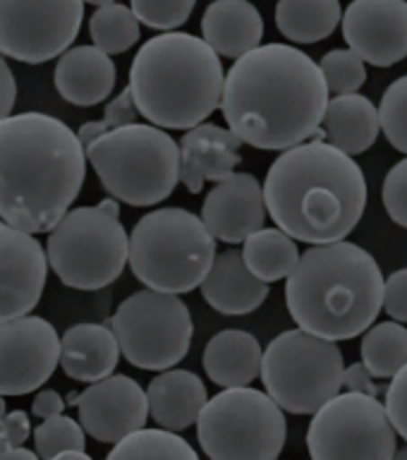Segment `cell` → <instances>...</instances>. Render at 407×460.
Segmentation results:
<instances>
[{"label": "cell", "mask_w": 407, "mask_h": 460, "mask_svg": "<svg viewBox=\"0 0 407 460\" xmlns=\"http://www.w3.org/2000/svg\"><path fill=\"white\" fill-rule=\"evenodd\" d=\"M266 208L288 235L307 244L345 240L367 208V178L358 161L329 142H302L271 164Z\"/></svg>", "instance_id": "obj_3"}, {"label": "cell", "mask_w": 407, "mask_h": 460, "mask_svg": "<svg viewBox=\"0 0 407 460\" xmlns=\"http://www.w3.org/2000/svg\"><path fill=\"white\" fill-rule=\"evenodd\" d=\"M139 24L132 7L122 3H108L96 7V13L89 20V34L93 46L106 50L108 56H120L139 41Z\"/></svg>", "instance_id": "obj_31"}, {"label": "cell", "mask_w": 407, "mask_h": 460, "mask_svg": "<svg viewBox=\"0 0 407 460\" xmlns=\"http://www.w3.org/2000/svg\"><path fill=\"white\" fill-rule=\"evenodd\" d=\"M86 158L103 190L129 207H156L180 182V144L158 125L108 129L86 146Z\"/></svg>", "instance_id": "obj_7"}, {"label": "cell", "mask_w": 407, "mask_h": 460, "mask_svg": "<svg viewBox=\"0 0 407 460\" xmlns=\"http://www.w3.org/2000/svg\"><path fill=\"white\" fill-rule=\"evenodd\" d=\"M84 3H89V5L101 7V5H108V3H115V0H84Z\"/></svg>", "instance_id": "obj_49"}, {"label": "cell", "mask_w": 407, "mask_h": 460, "mask_svg": "<svg viewBox=\"0 0 407 460\" xmlns=\"http://www.w3.org/2000/svg\"><path fill=\"white\" fill-rule=\"evenodd\" d=\"M243 144L233 129L211 122L187 129L180 139V182L187 187V192L199 194L208 180L221 182L233 175L235 165L243 164Z\"/></svg>", "instance_id": "obj_19"}, {"label": "cell", "mask_w": 407, "mask_h": 460, "mask_svg": "<svg viewBox=\"0 0 407 460\" xmlns=\"http://www.w3.org/2000/svg\"><path fill=\"white\" fill-rule=\"evenodd\" d=\"M381 201L391 221L407 230V156L386 172V180L381 185Z\"/></svg>", "instance_id": "obj_36"}, {"label": "cell", "mask_w": 407, "mask_h": 460, "mask_svg": "<svg viewBox=\"0 0 407 460\" xmlns=\"http://www.w3.org/2000/svg\"><path fill=\"white\" fill-rule=\"evenodd\" d=\"M34 446L39 458L53 460L58 453L67 448H84L86 446V429L82 422H75L67 415H56L43 420L34 429Z\"/></svg>", "instance_id": "obj_32"}, {"label": "cell", "mask_w": 407, "mask_h": 460, "mask_svg": "<svg viewBox=\"0 0 407 460\" xmlns=\"http://www.w3.org/2000/svg\"><path fill=\"white\" fill-rule=\"evenodd\" d=\"M331 93H352L367 82V63L352 49L329 50L319 60Z\"/></svg>", "instance_id": "obj_33"}, {"label": "cell", "mask_w": 407, "mask_h": 460, "mask_svg": "<svg viewBox=\"0 0 407 460\" xmlns=\"http://www.w3.org/2000/svg\"><path fill=\"white\" fill-rule=\"evenodd\" d=\"M65 405H67V401H65L58 391H53V388H43V391H39V394L34 395L31 415L41 417V420H49V417L63 415Z\"/></svg>", "instance_id": "obj_41"}, {"label": "cell", "mask_w": 407, "mask_h": 460, "mask_svg": "<svg viewBox=\"0 0 407 460\" xmlns=\"http://www.w3.org/2000/svg\"><path fill=\"white\" fill-rule=\"evenodd\" d=\"M266 197L264 185L250 172H233L207 194L201 204V218L216 240L228 244L244 243L252 233L264 228Z\"/></svg>", "instance_id": "obj_18"}, {"label": "cell", "mask_w": 407, "mask_h": 460, "mask_svg": "<svg viewBox=\"0 0 407 460\" xmlns=\"http://www.w3.org/2000/svg\"><path fill=\"white\" fill-rule=\"evenodd\" d=\"M194 5L197 0H129L137 20L161 31H175L182 27L194 13Z\"/></svg>", "instance_id": "obj_35"}, {"label": "cell", "mask_w": 407, "mask_h": 460, "mask_svg": "<svg viewBox=\"0 0 407 460\" xmlns=\"http://www.w3.org/2000/svg\"><path fill=\"white\" fill-rule=\"evenodd\" d=\"M7 415V405H5V398H3V394H0V422L5 420Z\"/></svg>", "instance_id": "obj_48"}, {"label": "cell", "mask_w": 407, "mask_h": 460, "mask_svg": "<svg viewBox=\"0 0 407 460\" xmlns=\"http://www.w3.org/2000/svg\"><path fill=\"white\" fill-rule=\"evenodd\" d=\"M343 20L338 0H279L276 27L288 41L319 43Z\"/></svg>", "instance_id": "obj_27"}, {"label": "cell", "mask_w": 407, "mask_h": 460, "mask_svg": "<svg viewBox=\"0 0 407 460\" xmlns=\"http://www.w3.org/2000/svg\"><path fill=\"white\" fill-rule=\"evenodd\" d=\"M103 132H108V125L103 120H99V122H84V125L79 128L77 135H79V139H82V144H84V146H89V144H92L93 139H99Z\"/></svg>", "instance_id": "obj_44"}, {"label": "cell", "mask_w": 407, "mask_h": 460, "mask_svg": "<svg viewBox=\"0 0 407 460\" xmlns=\"http://www.w3.org/2000/svg\"><path fill=\"white\" fill-rule=\"evenodd\" d=\"M395 458H403V460L407 458V446H405V448H403V451H395Z\"/></svg>", "instance_id": "obj_50"}, {"label": "cell", "mask_w": 407, "mask_h": 460, "mask_svg": "<svg viewBox=\"0 0 407 460\" xmlns=\"http://www.w3.org/2000/svg\"><path fill=\"white\" fill-rule=\"evenodd\" d=\"M264 350L250 331L226 329L216 333L204 348V372L216 386H250L261 376Z\"/></svg>", "instance_id": "obj_25"}, {"label": "cell", "mask_w": 407, "mask_h": 460, "mask_svg": "<svg viewBox=\"0 0 407 460\" xmlns=\"http://www.w3.org/2000/svg\"><path fill=\"white\" fill-rule=\"evenodd\" d=\"M386 412L394 422L398 437L407 444V365L395 374L386 391Z\"/></svg>", "instance_id": "obj_37"}, {"label": "cell", "mask_w": 407, "mask_h": 460, "mask_svg": "<svg viewBox=\"0 0 407 460\" xmlns=\"http://www.w3.org/2000/svg\"><path fill=\"white\" fill-rule=\"evenodd\" d=\"M322 128L326 132V142L350 156H358L372 149L379 139V108L358 92L338 93L326 106Z\"/></svg>", "instance_id": "obj_26"}, {"label": "cell", "mask_w": 407, "mask_h": 460, "mask_svg": "<svg viewBox=\"0 0 407 460\" xmlns=\"http://www.w3.org/2000/svg\"><path fill=\"white\" fill-rule=\"evenodd\" d=\"M49 254L31 233L0 218V322L31 314L49 276Z\"/></svg>", "instance_id": "obj_16"}, {"label": "cell", "mask_w": 407, "mask_h": 460, "mask_svg": "<svg viewBox=\"0 0 407 460\" xmlns=\"http://www.w3.org/2000/svg\"><path fill=\"white\" fill-rule=\"evenodd\" d=\"M86 434L101 444H118L149 420V395L128 374H111L93 381L82 394L67 395Z\"/></svg>", "instance_id": "obj_15"}, {"label": "cell", "mask_w": 407, "mask_h": 460, "mask_svg": "<svg viewBox=\"0 0 407 460\" xmlns=\"http://www.w3.org/2000/svg\"><path fill=\"white\" fill-rule=\"evenodd\" d=\"M398 431L376 395L345 391L316 410L307 429V451L316 460L395 458Z\"/></svg>", "instance_id": "obj_12"}, {"label": "cell", "mask_w": 407, "mask_h": 460, "mask_svg": "<svg viewBox=\"0 0 407 460\" xmlns=\"http://www.w3.org/2000/svg\"><path fill=\"white\" fill-rule=\"evenodd\" d=\"M214 259V233L187 208H156L144 214L129 233V269L151 290L190 293L207 279Z\"/></svg>", "instance_id": "obj_6"}, {"label": "cell", "mask_w": 407, "mask_h": 460, "mask_svg": "<svg viewBox=\"0 0 407 460\" xmlns=\"http://www.w3.org/2000/svg\"><path fill=\"white\" fill-rule=\"evenodd\" d=\"M343 386L348 391H358V394L376 395V384H374V374L367 369L365 362H352L343 374Z\"/></svg>", "instance_id": "obj_40"}, {"label": "cell", "mask_w": 407, "mask_h": 460, "mask_svg": "<svg viewBox=\"0 0 407 460\" xmlns=\"http://www.w3.org/2000/svg\"><path fill=\"white\" fill-rule=\"evenodd\" d=\"M46 254L50 271L72 290L93 293L120 279L129 261V235L118 199L70 208L49 233Z\"/></svg>", "instance_id": "obj_8"}, {"label": "cell", "mask_w": 407, "mask_h": 460, "mask_svg": "<svg viewBox=\"0 0 407 460\" xmlns=\"http://www.w3.org/2000/svg\"><path fill=\"white\" fill-rule=\"evenodd\" d=\"M10 448H13V444H10V438H7L5 427H3V422H0V458H7Z\"/></svg>", "instance_id": "obj_47"}, {"label": "cell", "mask_w": 407, "mask_h": 460, "mask_svg": "<svg viewBox=\"0 0 407 460\" xmlns=\"http://www.w3.org/2000/svg\"><path fill=\"white\" fill-rule=\"evenodd\" d=\"M384 309L395 322L407 323V269H398L384 286Z\"/></svg>", "instance_id": "obj_38"}, {"label": "cell", "mask_w": 407, "mask_h": 460, "mask_svg": "<svg viewBox=\"0 0 407 460\" xmlns=\"http://www.w3.org/2000/svg\"><path fill=\"white\" fill-rule=\"evenodd\" d=\"M120 350L132 367L164 372L185 359L192 343V314L175 293L139 290L120 302L111 319Z\"/></svg>", "instance_id": "obj_11"}, {"label": "cell", "mask_w": 407, "mask_h": 460, "mask_svg": "<svg viewBox=\"0 0 407 460\" xmlns=\"http://www.w3.org/2000/svg\"><path fill=\"white\" fill-rule=\"evenodd\" d=\"M341 27L348 49L365 63L391 67L407 58L405 0H352Z\"/></svg>", "instance_id": "obj_17"}, {"label": "cell", "mask_w": 407, "mask_h": 460, "mask_svg": "<svg viewBox=\"0 0 407 460\" xmlns=\"http://www.w3.org/2000/svg\"><path fill=\"white\" fill-rule=\"evenodd\" d=\"M14 101H17V82H14V75L10 70V65L0 53V120L13 115Z\"/></svg>", "instance_id": "obj_42"}, {"label": "cell", "mask_w": 407, "mask_h": 460, "mask_svg": "<svg viewBox=\"0 0 407 460\" xmlns=\"http://www.w3.org/2000/svg\"><path fill=\"white\" fill-rule=\"evenodd\" d=\"M3 427H5L7 438H10L13 446H24V441L31 437V422H29V415L24 410L7 412L5 420H3Z\"/></svg>", "instance_id": "obj_43"}, {"label": "cell", "mask_w": 407, "mask_h": 460, "mask_svg": "<svg viewBox=\"0 0 407 460\" xmlns=\"http://www.w3.org/2000/svg\"><path fill=\"white\" fill-rule=\"evenodd\" d=\"M329 101L319 63L290 43H264L233 63L221 111L244 144L286 151L314 137Z\"/></svg>", "instance_id": "obj_1"}, {"label": "cell", "mask_w": 407, "mask_h": 460, "mask_svg": "<svg viewBox=\"0 0 407 460\" xmlns=\"http://www.w3.org/2000/svg\"><path fill=\"white\" fill-rule=\"evenodd\" d=\"M223 84L221 56L204 36L164 31L137 50L128 86L151 125L192 129L221 108Z\"/></svg>", "instance_id": "obj_5"}, {"label": "cell", "mask_w": 407, "mask_h": 460, "mask_svg": "<svg viewBox=\"0 0 407 460\" xmlns=\"http://www.w3.org/2000/svg\"><path fill=\"white\" fill-rule=\"evenodd\" d=\"M108 458L129 460H197V451L173 429H142L120 438L108 453Z\"/></svg>", "instance_id": "obj_30"}, {"label": "cell", "mask_w": 407, "mask_h": 460, "mask_svg": "<svg viewBox=\"0 0 407 460\" xmlns=\"http://www.w3.org/2000/svg\"><path fill=\"white\" fill-rule=\"evenodd\" d=\"M60 365V336L43 316L0 322V394L27 395L41 388Z\"/></svg>", "instance_id": "obj_14"}, {"label": "cell", "mask_w": 407, "mask_h": 460, "mask_svg": "<svg viewBox=\"0 0 407 460\" xmlns=\"http://www.w3.org/2000/svg\"><path fill=\"white\" fill-rule=\"evenodd\" d=\"M89 460V453L84 448H67V451L58 453V460Z\"/></svg>", "instance_id": "obj_46"}, {"label": "cell", "mask_w": 407, "mask_h": 460, "mask_svg": "<svg viewBox=\"0 0 407 460\" xmlns=\"http://www.w3.org/2000/svg\"><path fill=\"white\" fill-rule=\"evenodd\" d=\"M201 36L221 58H243L264 39V20L250 0H214L201 17Z\"/></svg>", "instance_id": "obj_23"}, {"label": "cell", "mask_w": 407, "mask_h": 460, "mask_svg": "<svg viewBox=\"0 0 407 460\" xmlns=\"http://www.w3.org/2000/svg\"><path fill=\"white\" fill-rule=\"evenodd\" d=\"M359 352L376 379H394L407 365V329L403 322L374 323L365 331Z\"/></svg>", "instance_id": "obj_29"}, {"label": "cell", "mask_w": 407, "mask_h": 460, "mask_svg": "<svg viewBox=\"0 0 407 460\" xmlns=\"http://www.w3.org/2000/svg\"><path fill=\"white\" fill-rule=\"evenodd\" d=\"M243 257L250 271L266 283L288 279L300 261V250L286 230L259 228L244 240Z\"/></svg>", "instance_id": "obj_28"}, {"label": "cell", "mask_w": 407, "mask_h": 460, "mask_svg": "<svg viewBox=\"0 0 407 460\" xmlns=\"http://www.w3.org/2000/svg\"><path fill=\"white\" fill-rule=\"evenodd\" d=\"M381 129L394 149L407 156V75L388 86L379 106Z\"/></svg>", "instance_id": "obj_34"}, {"label": "cell", "mask_w": 407, "mask_h": 460, "mask_svg": "<svg viewBox=\"0 0 407 460\" xmlns=\"http://www.w3.org/2000/svg\"><path fill=\"white\" fill-rule=\"evenodd\" d=\"M84 0H0V53L27 65L60 58L77 39Z\"/></svg>", "instance_id": "obj_13"}, {"label": "cell", "mask_w": 407, "mask_h": 460, "mask_svg": "<svg viewBox=\"0 0 407 460\" xmlns=\"http://www.w3.org/2000/svg\"><path fill=\"white\" fill-rule=\"evenodd\" d=\"M86 146L70 125L46 113L0 120V218L14 228L50 233L82 192Z\"/></svg>", "instance_id": "obj_2"}, {"label": "cell", "mask_w": 407, "mask_h": 460, "mask_svg": "<svg viewBox=\"0 0 407 460\" xmlns=\"http://www.w3.org/2000/svg\"><path fill=\"white\" fill-rule=\"evenodd\" d=\"M345 362L336 341L312 331H283L266 345L261 384L290 415H314L343 388Z\"/></svg>", "instance_id": "obj_9"}, {"label": "cell", "mask_w": 407, "mask_h": 460, "mask_svg": "<svg viewBox=\"0 0 407 460\" xmlns=\"http://www.w3.org/2000/svg\"><path fill=\"white\" fill-rule=\"evenodd\" d=\"M201 295L208 307L228 316L252 314L264 305L269 283L250 271L243 250H226L216 254L214 266L201 280Z\"/></svg>", "instance_id": "obj_20"}, {"label": "cell", "mask_w": 407, "mask_h": 460, "mask_svg": "<svg viewBox=\"0 0 407 460\" xmlns=\"http://www.w3.org/2000/svg\"><path fill=\"white\" fill-rule=\"evenodd\" d=\"M146 395L154 422L173 431H185L197 424L208 401L204 381L187 369H164L156 379H151Z\"/></svg>", "instance_id": "obj_24"}, {"label": "cell", "mask_w": 407, "mask_h": 460, "mask_svg": "<svg viewBox=\"0 0 407 460\" xmlns=\"http://www.w3.org/2000/svg\"><path fill=\"white\" fill-rule=\"evenodd\" d=\"M139 108L135 103V96H132V89L125 86L118 96H115L111 103L103 111V122L108 125V129L115 128H125V125H132L139 118Z\"/></svg>", "instance_id": "obj_39"}, {"label": "cell", "mask_w": 407, "mask_h": 460, "mask_svg": "<svg viewBox=\"0 0 407 460\" xmlns=\"http://www.w3.org/2000/svg\"><path fill=\"white\" fill-rule=\"evenodd\" d=\"M53 79L58 93L72 106H99L115 89V63L99 46H75L60 56Z\"/></svg>", "instance_id": "obj_21"}, {"label": "cell", "mask_w": 407, "mask_h": 460, "mask_svg": "<svg viewBox=\"0 0 407 460\" xmlns=\"http://www.w3.org/2000/svg\"><path fill=\"white\" fill-rule=\"evenodd\" d=\"M286 415L266 391L250 386L223 388L208 398L197 438L214 460H273L286 446Z\"/></svg>", "instance_id": "obj_10"}, {"label": "cell", "mask_w": 407, "mask_h": 460, "mask_svg": "<svg viewBox=\"0 0 407 460\" xmlns=\"http://www.w3.org/2000/svg\"><path fill=\"white\" fill-rule=\"evenodd\" d=\"M122 350L111 326L75 323L60 336V367L75 381L106 379L115 372Z\"/></svg>", "instance_id": "obj_22"}, {"label": "cell", "mask_w": 407, "mask_h": 460, "mask_svg": "<svg viewBox=\"0 0 407 460\" xmlns=\"http://www.w3.org/2000/svg\"><path fill=\"white\" fill-rule=\"evenodd\" d=\"M14 458L34 460V458H39V453L31 451V448H22V446H13V448H10V453H7V460H14Z\"/></svg>", "instance_id": "obj_45"}, {"label": "cell", "mask_w": 407, "mask_h": 460, "mask_svg": "<svg viewBox=\"0 0 407 460\" xmlns=\"http://www.w3.org/2000/svg\"><path fill=\"white\" fill-rule=\"evenodd\" d=\"M384 286V273L365 247L348 240L312 244L286 279V305L300 329L338 343L376 322Z\"/></svg>", "instance_id": "obj_4"}]
</instances>
